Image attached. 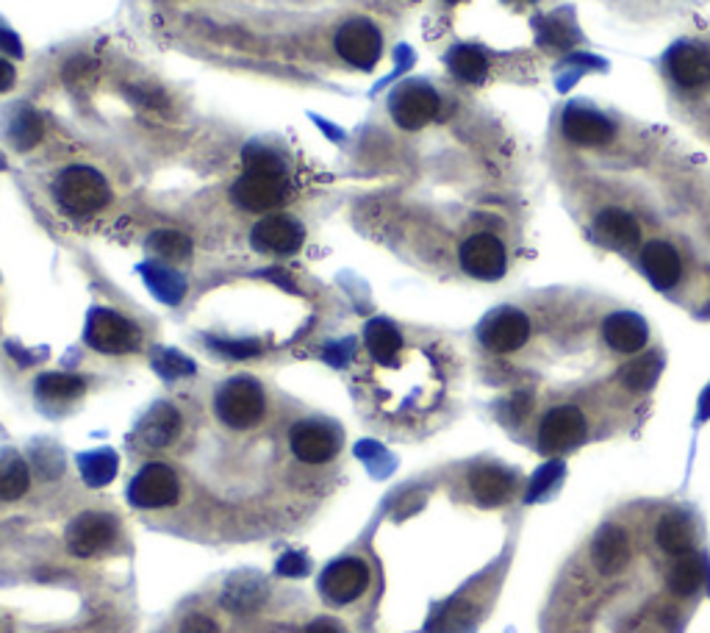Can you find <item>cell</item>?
Wrapping results in <instances>:
<instances>
[{"instance_id": "obj_36", "label": "cell", "mask_w": 710, "mask_h": 633, "mask_svg": "<svg viewBox=\"0 0 710 633\" xmlns=\"http://www.w3.org/2000/svg\"><path fill=\"white\" fill-rule=\"evenodd\" d=\"M153 367H156L159 372H162L164 378H187L194 372V364L189 362V358H183L181 353L175 351H162L156 356V362H153Z\"/></svg>"}, {"instance_id": "obj_14", "label": "cell", "mask_w": 710, "mask_h": 633, "mask_svg": "<svg viewBox=\"0 0 710 633\" xmlns=\"http://www.w3.org/2000/svg\"><path fill=\"white\" fill-rule=\"evenodd\" d=\"M530 337V320L519 308H503V312L492 314L483 328H480V339L483 345L494 353H514L528 342Z\"/></svg>"}, {"instance_id": "obj_8", "label": "cell", "mask_w": 710, "mask_h": 633, "mask_svg": "<svg viewBox=\"0 0 710 633\" xmlns=\"http://www.w3.org/2000/svg\"><path fill=\"white\" fill-rule=\"evenodd\" d=\"M337 51L347 64L358 69H372L378 64L383 42H380V31L369 23V20H350L339 28L337 34Z\"/></svg>"}, {"instance_id": "obj_42", "label": "cell", "mask_w": 710, "mask_h": 633, "mask_svg": "<svg viewBox=\"0 0 710 633\" xmlns=\"http://www.w3.org/2000/svg\"><path fill=\"white\" fill-rule=\"evenodd\" d=\"M14 78L17 76H14L12 64H9L7 59H0V92H7V89L14 84Z\"/></svg>"}, {"instance_id": "obj_3", "label": "cell", "mask_w": 710, "mask_h": 633, "mask_svg": "<svg viewBox=\"0 0 710 633\" xmlns=\"http://www.w3.org/2000/svg\"><path fill=\"white\" fill-rule=\"evenodd\" d=\"M214 408L225 426L248 431L264 417V389L253 378H233L219 389Z\"/></svg>"}, {"instance_id": "obj_47", "label": "cell", "mask_w": 710, "mask_h": 633, "mask_svg": "<svg viewBox=\"0 0 710 633\" xmlns=\"http://www.w3.org/2000/svg\"><path fill=\"white\" fill-rule=\"evenodd\" d=\"M449 3H458V0H449Z\"/></svg>"}, {"instance_id": "obj_37", "label": "cell", "mask_w": 710, "mask_h": 633, "mask_svg": "<svg viewBox=\"0 0 710 633\" xmlns=\"http://www.w3.org/2000/svg\"><path fill=\"white\" fill-rule=\"evenodd\" d=\"M561 472H563L561 461H553V465L542 467V470H538V476L533 478V486H530V492H528V503H533V501H538L542 495H547L549 486L558 481V476H561Z\"/></svg>"}, {"instance_id": "obj_9", "label": "cell", "mask_w": 710, "mask_h": 633, "mask_svg": "<svg viewBox=\"0 0 710 633\" xmlns=\"http://www.w3.org/2000/svg\"><path fill=\"white\" fill-rule=\"evenodd\" d=\"M461 267L480 281H497L505 276V248L494 233H474L461 245Z\"/></svg>"}, {"instance_id": "obj_30", "label": "cell", "mask_w": 710, "mask_h": 633, "mask_svg": "<svg viewBox=\"0 0 710 633\" xmlns=\"http://www.w3.org/2000/svg\"><path fill=\"white\" fill-rule=\"evenodd\" d=\"M28 486H31V476H28L25 461L17 456H9L0 465V501H20L28 492Z\"/></svg>"}, {"instance_id": "obj_22", "label": "cell", "mask_w": 710, "mask_h": 633, "mask_svg": "<svg viewBox=\"0 0 710 633\" xmlns=\"http://www.w3.org/2000/svg\"><path fill=\"white\" fill-rule=\"evenodd\" d=\"M655 542L661 547L667 556H688L694 547V531L688 517L683 515H667L661 522H658V531H655Z\"/></svg>"}, {"instance_id": "obj_26", "label": "cell", "mask_w": 710, "mask_h": 633, "mask_svg": "<svg viewBox=\"0 0 710 633\" xmlns=\"http://www.w3.org/2000/svg\"><path fill=\"white\" fill-rule=\"evenodd\" d=\"M705 581V561L694 553L688 556H680L674 561V567L669 570V590L680 597H688L702 586Z\"/></svg>"}, {"instance_id": "obj_31", "label": "cell", "mask_w": 710, "mask_h": 633, "mask_svg": "<svg viewBox=\"0 0 710 633\" xmlns=\"http://www.w3.org/2000/svg\"><path fill=\"white\" fill-rule=\"evenodd\" d=\"M42 139V119L34 109H23L17 112V117L12 119V126H9V142L17 148L20 153L31 151L34 144Z\"/></svg>"}, {"instance_id": "obj_39", "label": "cell", "mask_w": 710, "mask_h": 633, "mask_svg": "<svg viewBox=\"0 0 710 633\" xmlns=\"http://www.w3.org/2000/svg\"><path fill=\"white\" fill-rule=\"evenodd\" d=\"M278 572H281V575H289V578L306 575V572H308V558L300 556V553H287V556L278 561Z\"/></svg>"}, {"instance_id": "obj_11", "label": "cell", "mask_w": 710, "mask_h": 633, "mask_svg": "<svg viewBox=\"0 0 710 633\" xmlns=\"http://www.w3.org/2000/svg\"><path fill=\"white\" fill-rule=\"evenodd\" d=\"M303 239H306L303 226L287 214H269L250 231L253 248L262 253H275V256H289V253L300 251Z\"/></svg>"}, {"instance_id": "obj_19", "label": "cell", "mask_w": 710, "mask_h": 633, "mask_svg": "<svg viewBox=\"0 0 710 633\" xmlns=\"http://www.w3.org/2000/svg\"><path fill=\"white\" fill-rule=\"evenodd\" d=\"M563 134H567L572 142L594 148V144H605L613 137V126L603 117V114L572 106L567 109V114H563Z\"/></svg>"}, {"instance_id": "obj_32", "label": "cell", "mask_w": 710, "mask_h": 633, "mask_svg": "<svg viewBox=\"0 0 710 633\" xmlns=\"http://www.w3.org/2000/svg\"><path fill=\"white\" fill-rule=\"evenodd\" d=\"M264 597V583L258 578L242 575L237 581L228 583V590H225L223 603L233 611H250L253 606H258Z\"/></svg>"}, {"instance_id": "obj_6", "label": "cell", "mask_w": 710, "mask_h": 633, "mask_svg": "<svg viewBox=\"0 0 710 633\" xmlns=\"http://www.w3.org/2000/svg\"><path fill=\"white\" fill-rule=\"evenodd\" d=\"M439 106H442L439 94L424 84H405L392 94V103H389L394 123L405 131H419L428 126L439 114Z\"/></svg>"}, {"instance_id": "obj_24", "label": "cell", "mask_w": 710, "mask_h": 633, "mask_svg": "<svg viewBox=\"0 0 710 633\" xmlns=\"http://www.w3.org/2000/svg\"><path fill=\"white\" fill-rule=\"evenodd\" d=\"M364 339H367L369 356L380 364H392L394 358H397V353L403 351V337H400L397 326L389 320H383V317L367 322Z\"/></svg>"}, {"instance_id": "obj_7", "label": "cell", "mask_w": 710, "mask_h": 633, "mask_svg": "<svg viewBox=\"0 0 710 633\" xmlns=\"http://www.w3.org/2000/svg\"><path fill=\"white\" fill-rule=\"evenodd\" d=\"M289 445L303 465H328L339 453V433L328 422L303 420L289 431Z\"/></svg>"}, {"instance_id": "obj_20", "label": "cell", "mask_w": 710, "mask_h": 633, "mask_svg": "<svg viewBox=\"0 0 710 633\" xmlns=\"http://www.w3.org/2000/svg\"><path fill=\"white\" fill-rule=\"evenodd\" d=\"M181 433V414L178 408L169 406V403H159L148 412V417L139 426V440L148 447H167L178 440Z\"/></svg>"}, {"instance_id": "obj_18", "label": "cell", "mask_w": 710, "mask_h": 633, "mask_svg": "<svg viewBox=\"0 0 710 633\" xmlns=\"http://www.w3.org/2000/svg\"><path fill=\"white\" fill-rule=\"evenodd\" d=\"M642 264L649 281L658 289H672L680 281V276H683V262H680L677 251L669 242H663V239H655V242L644 245Z\"/></svg>"}, {"instance_id": "obj_13", "label": "cell", "mask_w": 710, "mask_h": 633, "mask_svg": "<svg viewBox=\"0 0 710 633\" xmlns=\"http://www.w3.org/2000/svg\"><path fill=\"white\" fill-rule=\"evenodd\" d=\"M586 433V417L574 406H558L544 417L538 428V447L544 453H563L578 445Z\"/></svg>"}, {"instance_id": "obj_16", "label": "cell", "mask_w": 710, "mask_h": 633, "mask_svg": "<svg viewBox=\"0 0 710 633\" xmlns=\"http://www.w3.org/2000/svg\"><path fill=\"white\" fill-rule=\"evenodd\" d=\"M605 342L617 353H638L647 345V322L633 312H617L603 322Z\"/></svg>"}, {"instance_id": "obj_2", "label": "cell", "mask_w": 710, "mask_h": 633, "mask_svg": "<svg viewBox=\"0 0 710 633\" xmlns=\"http://www.w3.org/2000/svg\"><path fill=\"white\" fill-rule=\"evenodd\" d=\"M53 192H56L59 206L67 214H75V217L100 212L112 201V189H109L106 178L92 167H67L56 178Z\"/></svg>"}, {"instance_id": "obj_38", "label": "cell", "mask_w": 710, "mask_h": 633, "mask_svg": "<svg viewBox=\"0 0 710 633\" xmlns=\"http://www.w3.org/2000/svg\"><path fill=\"white\" fill-rule=\"evenodd\" d=\"M214 347H217L219 353H225V356L233 358H250L262 351L258 342H253V339H248V342H223V339H214Z\"/></svg>"}, {"instance_id": "obj_44", "label": "cell", "mask_w": 710, "mask_h": 633, "mask_svg": "<svg viewBox=\"0 0 710 633\" xmlns=\"http://www.w3.org/2000/svg\"><path fill=\"white\" fill-rule=\"evenodd\" d=\"M306 633H344L342 628L337 625V622H328V620H322V622H314L312 628H308Z\"/></svg>"}, {"instance_id": "obj_21", "label": "cell", "mask_w": 710, "mask_h": 633, "mask_svg": "<svg viewBox=\"0 0 710 633\" xmlns=\"http://www.w3.org/2000/svg\"><path fill=\"white\" fill-rule=\"evenodd\" d=\"M469 486H472V495L483 506H499V503H505L514 495L517 481L505 470H499V467H478L469 476Z\"/></svg>"}, {"instance_id": "obj_34", "label": "cell", "mask_w": 710, "mask_h": 633, "mask_svg": "<svg viewBox=\"0 0 710 633\" xmlns=\"http://www.w3.org/2000/svg\"><path fill=\"white\" fill-rule=\"evenodd\" d=\"M150 251L164 262H183L192 253V242L178 231H156L148 239Z\"/></svg>"}, {"instance_id": "obj_46", "label": "cell", "mask_w": 710, "mask_h": 633, "mask_svg": "<svg viewBox=\"0 0 710 633\" xmlns=\"http://www.w3.org/2000/svg\"><path fill=\"white\" fill-rule=\"evenodd\" d=\"M3 167H7V159L0 156V169H3Z\"/></svg>"}, {"instance_id": "obj_10", "label": "cell", "mask_w": 710, "mask_h": 633, "mask_svg": "<svg viewBox=\"0 0 710 633\" xmlns=\"http://www.w3.org/2000/svg\"><path fill=\"white\" fill-rule=\"evenodd\" d=\"M117 540V522L100 511L78 515L67 528V547L73 556L89 558Z\"/></svg>"}, {"instance_id": "obj_27", "label": "cell", "mask_w": 710, "mask_h": 633, "mask_svg": "<svg viewBox=\"0 0 710 633\" xmlns=\"http://www.w3.org/2000/svg\"><path fill=\"white\" fill-rule=\"evenodd\" d=\"M447 64L455 76L467 84H483V78H486L489 73L486 56H483L478 48H472V45H458V48H453L447 56Z\"/></svg>"}, {"instance_id": "obj_23", "label": "cell", "mask_w": 710, "mask_h": 633, "mask_svg": "<svg viewBox=\"0 0 710 633\" xmlns=\"http://www.w3.org/2000/svg\"><path fill=\"white\" fill-rule=\"evenodd\" d=\"M597 231L605 242L617 248H633L642 239V228L622 208H605L597 217Z\"/></svg>"}, {"instance_id": "obj_25", "label": "cell", "mask_w": 710, "mask_h": 633, "mask_svg": "<svg viewBox=\"0 0 710 633\" xmlns=\"http://www.w3.org/2000/svg\"><path fill=\"white\" fill-rule=\"evenodd\" d=\"M142 276H144V281H148V287L153 289V295H156L159 301L169 303V306L181 303L183 292H187V283H183V278L178 276V273L169 270V267H164V264L148 262V264H142Z\"/></svg>"}, {"instance_id": "obj_29", "label": "cell", "mask_w": 710, "mask_h": 633, "mask_svg": "<svg viewBox=\"0 0 710 633\" xmlns=\"http://www.w3.org/2000/svg\"><path fill=\"white\" fill-rule=\"evenodd\" d=\"M78 470H81L84 481L89 486H106V483L114 481L117 476V456L112 451H94V453H84L78 458Z\"/></svg>"}, {"instance_id": "obj_1", "label": "cell", "mask_w": 710, "mask_h": 633, "mask_svg": "<svg viewBox=\"0 0 710 633\" xmlns=\"http://www.w3.org/2000/svg\"><path fill=\"white\" fill-rule=\"evenodd\" d=\"M244 176L233 183V201L248 212H272L287 201V167L264 144L244 148Z\"/></svg>"}, {"instance_id": "obj_17", "label": "cell", "mask_w": 710, "mask_h": 633, "mask_svg": "<svg viewBox=\"0 0 710 633\" xmlns=\"http://www.w3.org/2000/svg\"><path fill=\"white\" fill-rule=\"evenodd\" d=\"M592 558L603 575H619L630 561V542L627 533L617 526H605L594 536Z\"/></svg>"}, {"instance_id": "obj_45", "label": "cell", "mask_w": 710, "mask_h": 633, "mask_svg": "<svg viewBox=\"0 0 710 633\" xmlns=\"http://www.w3.org/2000/svg\"><path fill=\"white\" fill-rule=\"evenodd\" d=\"M699 417H702V420H708V417H710V392H705L702 408H699Z\"/></svg>"}, {"instance_id": "obj_41", "label": "cell", "mask_w": 710, "mask_h": 633, "mask_svg": "<svg viewBox=\"0 0 710 633\" xmlns=\"http://www.w3.org/2000/svg\"><path fill=\"white\" fill-rule=\"evenodd\" d=\"M0 48L7 53H12V56H23V48H20V39L14 37L12 31H7V28H0Z\"/></svg>"}, {"instance_id": "obj_5", "label": "cell", "mask_w": 710, "mask_h": 633, "mask_svg": "<svg viewBox=\"0 0 710 633\" xmlns=\"http://www.w3.org/2000/svg\"><path fill=\"white\" fill-rule=\"evenodd\" d=\"M178 497H181V481L173 472V467L162 465V461L144 465L128 490V501L137 508L175 506Z\"/></svg>"}, {"instance_id": "obj_4", "label": "cell", "mask_w": 710, "mask_h": 633, "mask_svg": "<svg viewBox=\"0 0 710 633\" xmlns=\"http://www.w3.org/2000/svg\"><path fill=\"white\" fill-rule=\"evenodd\" d=\"M87 342L94 351L119 356V353H131L139 345V331L123 314L112 308H94L87 322Z\"/></svg>"}, {"instance_id": "obj_15", "label": "cell", "mask_w": 710, "mask_h": 633, "mask_svg": "<svg viewBox=\"0 0 710 633\" xmlns=\"http://www.w3.org/2000/svg\"><path fill=\"white\" fill-rule=\"evenodd\" d=\"M667 64L680 87H705V84H710V53L697 48V45H674L667 56Z\"/></svg>"}, {"instance_id": "obj_12", "label": "cell", "mask_w": 710, "mask_h": 633, "mask_svg": "<svg viewBox=\"0 0 710 633\" xmlns=\"http://www.w3.org/2000/svg\"><path fill=\"white\" fill-rule=\"evenodd\" d=\"M369 567L362 558H339L319 578V590L333 603H353L367 592Z\"/></svg>"}, {"instance_id": "obj_43", "label": "cell", "mask_w": 710, "mask_h": 633, "mask_svg": "<svg viewBox=\"0 0 710 633\" xmlns=\"http://www.w3.org/2000/svg\"><path fill=\"white\" fill-rule=\"evenodd\" d=\"M342 351H350V342H347V347H344V345H331V347H328V351H325V358H328V362H331V364H337V367H342V364L347 362V356H342Z\"/></svg>"}, {"instance_id": "obj_35", "label": "cell", "mask_w": 710, "mask_h": 633, "mask_svg": "<svg viewBox=\"0 0 710 633\" xmlns=\"http://www.w3.org/2000/svg\"><path fill=\"white\" fill-rule=\"evenodd\" d=\"M469 615H472V606L467 600H453L447 608L439 611V617L430 622V631L433 633H455L467 625Z\"/></svg>"}, {"instance_id": "obj_28", "label": "cell", "mask_w": 710, "mask_h": 633, "mask_svg": "<svg viewBox=\"0 0 710 633\" xmlns=\"http://www.w3.org/2000/svg\"><path fill=\"white\" fill-rule=\"evenodd\" d=\"M84 387H87L84 378L69 376V372H45V376H39L37 381L39 397L56 403L75 401L78 395H84Z\"/></svg>"}, {"instance_id": "obj_33", "label": "cell", "mask_w": 710, "mask_h": 633, "mask_svg": "<svg viewBox=\"0 0 710 633\" xmlns=\"http://www.w3.org/2000/svg\"><path fill=\"white\" fill-rule=\"evenodd\" d=\"M658 376H661V356L649 353V356L630 362L619 378H622V383L627 389H633V392H642V389L652 387V383L658 381Z\"/></svg>"}, {"instance_id": "obj_40", "label": "cell", "mask_w": 710, "mask_h": 633, "mask_svg": "<svg viewBox=\"0 0 710 633\" xmlns=\"http://www.w3.org/2000/svg\"><path fill=\"white\" fill-rule=\"evenodd\" d=\"M181 633H219V628H217V622L212 620V617L192 615L181 625Z\"/></svg>"}]
</instances>
